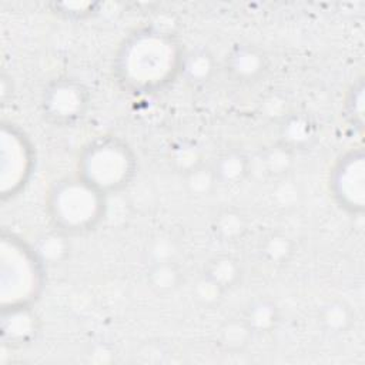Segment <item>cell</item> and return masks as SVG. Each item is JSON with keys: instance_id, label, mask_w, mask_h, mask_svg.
<instances>
[{"instance_id": "cell-1", "label": "cell", "mask_w": 365, "mask_h": 365, "mask_svg": "<svg viewBox=\"0 0 365 365\" xmlns=\"http://www.w3.org/2000/svg\"><path fill=\"white\" fill-rule=\"evenodd\" d=\"M184 56L177 40L164 31L145 29L134 33L120 48L118 80L134 93H151L181 71Z\"/></svg>"}, {"instance_id": "cell-2", "label": "cell", "mask_w": 365, "mask_h": 365, "mask_svg": "<svg viewBox=\"0 0 365 365\" xmlns=\"http://www.w3.org/2000/svg\"><path fill=\"white\" fill-rule=\"evenodd\" d=\"M48 212L61 232H84L103 217L104 194L81 177L66 178L50 191Z\"/></svg>"}, {"instance_id": "cell-3", "label": "cell", "mask_w": 365, "mask_h": 365, "mask_svg": "<svg viewBox=\"0 0 365 365\" xmlns=\"http://www.w3.org/2000/svg\"><path fill=\"white\" fill-rule=\"evenodd\" d=\"M134 168L131 150L113 137L90 143L78 160V177L103 194L123 188L133 177Z\"/></svg>"}, {"instance_id": "cell-4", "label": "cell", "mask_w": 365, "mask_h": 365, "mask_svg": "<svg viewBox=\"0 0 365 365\" xmlns=\"http://www.w3.org/2000/svg\"><path fill=\"white\" fill-rule=\"evenodd\" d=\"M41 258L36 250L11 238V250L3 251V289L11 287L4 297L11 299V309L26 308L41 287Z\"/></svg>"}, {"instance_id": "cell-5", "label": "cell", "mask_w": 365, "mask_h": 365, "mask_svg": "<svg viewBox=\"0 0 365 365\" xmlns=\"http://www.w3.org/2000/svg\"><path fill=\"white\" fill-rule=\"evenodd\" d=\"M329 187L336 202L346 211L359 214L365 207V158L362 148L345 153L334 165Z\"/></svg>"}, {"instance_id": "cell-6", "label": "cell", "mask_w": 365, "mask_h": 365, "mask_svg": "<svg viewBox=\"0 0 365 365\" xmlns=\"http://www.w3.org/2000/svg\"><path fill=\"white\" fill-rule=\"evenodd\" d=\"M88 106L86 88L74 80H57L51 83L43 96L46 115L58 124H70L78 120Z\"/></svg>"}, {"instance_id": "cell-7", "label": "cell", "mask_w": 365, "mask_h": 365, "mask_svg": "<svg viewBox=\"0 0 365 365\" xmlns=\"http://www.w3.org/2000/svg\"><path fill=\"white\" fill-rule=\"evenodd\" d=\"M227 70L237 80H254L265 70V57L254 46H237L227 57Z\"/></svg>"}, {"instance_id": "cell-8", "label": "cell", "mask_w": 365, "mask_h": 365, "mask_svg": "<svg viewBox=\"0 0 365 365\" xmlns=\"http://www.w3.org/2000/svg\"><path fill=\"white\" fill-rule=\"evenodd\" d=\"M248 167V160L242 154L237 151H230L218 158V161L212 167V171L217 181L231 184L241 181L247 175Z\"/></svg>"}, {"instance_id": "cell-9", "label": "cell", "mask_w": 365, "mask_h": 365, "mask_svg": "<svg viewBox=\"0 0 365 365\" xmlns=\"http://www.w3.org/2000/svg\"><path fill=\"white\" fill-rule=\"evenodd\" d=\"M314 138V125L305 117H291L282 125V141L284 147L295 148L304 147Z\"/></svg>"}, {"instance_id": "cell-10", "label": "cell", "mask_w": 365, "mask_h": 365, "mask_svg": "<svg viewBox=\"0 0 365 365\" xmlns=\"http://www.w3.org/2000/svg\"><path fill=\"white\" fill-rule=\"evenodd\" d=\"M214 71L212 57L204 51H192L185 56L181 66V73H184L185 78L191 83H204L207 81Z\"/></svg>"}, {"instance_id": "cell-11", "label": "cell", "mask_w": 365, "mask_h": 365, "mask_svg": "<svg viewBox=\"0 0 365 365\" xmlns=\"http://www.w3.org/2000/svg\"><path fill=\"white\" fill-rule=\"evenodd\" d=\"M244 319L252 332L269 331L277 322V308L271 301L258 299L248 308Z\"/></svg>"}, {"instance_id": "cell-12", "label": "cell", "mask_w": 365, "mask_h": 365, "mask_svg": "<svg viewBox=\"0 0 365 365\" xmlns=\"http://www.w3.org/2000/svg\"><path fill=\"white\" fill-rule=\"evenodd\" d=\"M204 275L222 289H227L237 282L240 277V267L237 261L230 257H218L210 262Z\"/></svg>"}, {"instance_id": "cell-13", "label": "cell", "mask_w": 365, "mask_h": 365, "mask_svg": "<svg viewBox=\"0 0 365 365\" xmlns=\"http://www.w3.org/2000/svg\"><path fill=\"white\" fill-rule=\"evenodd\" d=\"M36 329L34 325V317L29 315L27 308H14L11 309V325L4 324V336H10L14 342H24Z\"/></svg>"}, {"instance_id": "cell-14", "label": "cell", "mask_w": 365, "mask_h": 365, "mask_svg": "<svg viewBox=\"0 0 365 365\" xmlns=\"http://www.w3.org/2000/svg\"><path fill=\"white\" fill-rule=\"evenodd\" d=\"M150 282L160 291L173 289L180 281L178 268L170 261H158L148 274Z\"/></svg>"}, {"instance_id": "cell-15", "label": "cell", "mask_w": 365, "mask_h": 365, "mask_svg": "<svg viewBox=\"0 0 365 365\" xmlns=\"http://www.w3.org/2000/svg\"><path fill=\"white\" fill-rule=\"evenodd\" d=\"M321 322L327 329L341 332L351 324V311L342 302H331L324 307L321 312Z\"/></svg>"}, {"instance_id": "cell-16", "label": "cell", "mask_w": 365, "mask_h": 365, "mask_svg": "<svg viewBox=\"0 0 365 365\" xmlns=\"http://www.w3.org/2000/svg\"><path fill=\"white\" fill-rule=\"evenodd\" d=\"M37 254L41 258V261L48 262H58L61 261L68 251V245L61 234H47L44 235L37 247Z\"/></svg>"}, {"instance_id": "cell-17", "label": "cell", "mask_w": 365, "mask_h": 365, "mask_svg": "<svg viewBox=\"0 0 365 365\" xmlns=\"http://www.w3.org/2000/svg\"><path fill=\"white\" fill-rule=\"evenodd\" d=\"M292 252V245L289 240L284 235H271L268 237L261 248L264 258L272 264H281L289 258Z\"/></svg>"}, {"instance_id": "cell-18", "label": "cell", "mask_w": 365, "mask_h": 365, "mask_svg": "<svg viewBox=\"0 0 365 365\" xmlns=\"http://www.w3.org/2000/svg\"><path fill=\"white\" fill-rule=\"evenodd\" d=\"M251 332L245 319L231 321L221 329V341L227 349H240L247 344Z\"/></svg>"}, {"instance_id": "cell-19", "label": "cell", "mask_w": 365, "mask_h": 365, "mask_svg": "<svg viewBox=\"0 0 365 365\" xmlns=\"http://www.w3.org/2000/svg\"><path fill=\"white\" fill-rule=\"evenodd\" d=\"M245 224L242 217L235 211H224L215 221V230L225 240H234L244 232Z\"/></svg>"}, {"instance_id": "cell-20", "label": "cell", "mask_w": 365, "mask_h": 365, "mask_svg": "<svg viewBox=\"0 0 365 365\" xmlns=\"http://www.w3.org/2000/svg\"><path fill=\"white\" fill-rule=\"evenodd\" d=\"M187 182L192 192L195 194H207L211 191L214 184L217 182L215 174L212 168H207L204 165H200L194 168L192 171L187 173Z\"/></svg>"}, {"instance_id": "cell-21", "label": "cell", "mask_w": 365, "mask_h": 365, "mask_svg": "<svg viewBox=\"0 0 365 365\" xmlns=\"http://www.w3.org/2000/svg\"><path fill=\"white\" fill-rule=\"evenodd\" d=\"M346 113L351 117L354 125L361 128L364 123V84L361 80L352 87L348 96Z\"/></svg>"}, {"instance_id": "cell-22", "label": "cell", "mask_w": 365, "mask_h": 365, "mask_svg": "<svg viewBox=\"0 0 365 365\" xmlns=\"http://www.w3.org/2000/svg\"><path fill=\"white\" fill-rule=\"evenodd\" d=\"M173 163L177 165V168L190 173L194 168L201 165L200 161V153L194 145H185L182 144L178 147L173 155Z\"/></svg>"}, {"instance_id": "cell-23", "label": "cell", "mask_w": 365, "mask_h": 365, "mask_svg": "<svg viewBox=\"0 0 365 365\" xmlns=\"http://www.w3.org/2000/svg\"><path fill=\"white\" fill-rule=\"evenodd\" d=\"M264 164L271 174H282L288 165L291 164V157H289V150L284 145L277 147L269 150L265 157L262 158Z\"/></svg>"}, {"instance_id": "cell-24", "label": "cell", "mask_w": 365, "mask_h": 365, "mask_svg": "<svg viewBox=\"0 0 365 365\" xmlns=\"http://www.w3.org/2000/svg\"><path fill=\"white\" fill-rule=\"evenodd\" d=\"M222 292H224V289L221 287H218L215 282H212L210 278H207L205 275H202V278L197 282V285L194 288V297L201 304H205V305L217 302Z\"/></svg>"}]
</instances>
